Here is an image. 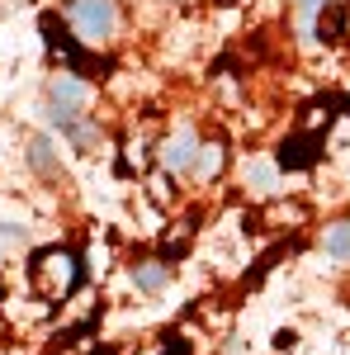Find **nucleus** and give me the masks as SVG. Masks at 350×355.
Returning <instances> with one entry per match:
<instances>
[{
    "label": "nucleus",
    "instance_id": "1",
    "mask_svg": "<svg viewBox=\"0 0 350 355\" xmlns=\"http://www.w3.org/2000/svg\"><path fill=\"white\" fill-rule=\"evenodd\" d=\"M67 15H71V28L81 33L85 43H105L119 28V5L114 0H71Z\"/></svg>",
    "mask_w": 350,
    "mask_h": 355
},
{
    "label": "nucleus",
    "instance_id": "10",
    "mask_svg": "<svg viewBox=\"0 0 350 355\" xmlns=\"http://www.w3.org/2000/svg\"><path fill=\"white\" fill-rule=\"evenodd\" d=\"M28 162H33V171H53V147H48V137H33V142H28Z\"/></svg>",
    "mask_w": 350,
    "mask_h": 355
},
{
    "label": "nucleus",
    "instance_id": "8",
    "mask_svg": "<svg viewBox=\"0 0 350 355\" xmlns=\"http://www.w3.org/2000/svg\"><path fill=\"white\" fill-rule=\"evenodd\" d=\"M326 256H336V261H350V223H336V227H326Z\"/></svg>",
    "mask_w": 350,
    "mask_h": 355
},
{
    "label": "nucleus",
    "instance_id": "13",
    "mask_svg": "<svg viewBox=\"0 0 350 355\" xmlns=\"http://www.w3.org/2000/svg\"><path fill=\"white\" fill-rule=\"evenodd\" d=\"M341 110H346V114H350V95H346V100H341Z\"/></svg>",
    "mask_w": 350,
    "mask_h": 355
},
{
    "label": "nucleus",
    "instance_id": "9",
    "mask_svg": "<svg viewBox=\"0 0 350 355\" xmlns=\"http://www.w3.org/2000/svg\"><path fill=\"white\" fill-rule=\"evenodd\" d=\"M274 171H279V166H261V162L246 166V185H256L261 194H270L274 190Z\"/></svg>",
    "mask_w": 350,
    "mask_h": 355
},
{
    "label": "nucleus",
    "instance_id": "5",
    "mask_svg": "<svg viewBox=\"0 0 350 355\" xmlns=\"http://www.w3.org/2000/svg\"><path fill=\"white\" fill-rule=\"evenodd\" d=\"M48 100H53V110H81L85 105V85L67 71V76H53L48 85Z\"/></svg>",
    "mask_w": 350,
    "mask_h": 355
},
{
    "label": "nucleus",
    "instance_id": "11",
    "mask_svg": "<svg viewBox=\"0 0 350 355\" xmlns=\"http://www.w3.org/2000/svg\"><path fill=\"white\" fill-rule=\"evenodd\" d=\"M194 346H189V336L185 331H166L161 336V355H189Z\"/></svg>",
    "mask_w": 350,
    "mask_h": 355
},
{
    "label": "nucleus",
    "instance_id": "6",
    "mask_svg": "<svg viewBox=\"0 0 350 355\" xmlns=\"http://www.w3.org/2000/svg\"><path fill=\"white\" fill-rule=\"evenodd\" d=\"M166 279H170V266H166V261H142V266L133 270V284H137V289H147V294L166 289Z\"/></svg>",
    "mask_w": 350,
    "mask_h": 355
},
{
    "label": "nucleus",
    "instance_id": "7",
    "mask_svg": "<svg viewBox=\"0 0 350 355\" xmlns=\"http://www.w3.org/2000/svg\"><path fill=\"white\" fill-rule=\"evenodd\" d=\"M222 162H227V147H222V142H199L194 166H199V175H204V180H213L218 171H222Z\"/></svg>",
    "mask_w": 350,
    "mask_h": 355
},
{
    "label": "nucleus",
    "instance_id": "12",
    "mask_svg": "<svg viewBox=\"0 0 350 355\" xmlns=\"http://www.w3.org/2000/svg\"><path fill=\"white\" fill-rule=\"evenodd\" d=\"M19 237H24V227H15V223H0V256H5L10 246L19 242Z\"/></svg>",
    "mask_w": 350,
    "mask_h": 355
},
{
    "label": "nucleus",
    "instance_id": "4",
    "mask_svg": "<svg viewBox=\"0 0 350 355\" xmlns=\"http://www.w3.org/2000/svg\"><path fill=\"white\" fill-rule=\"evenodd\" d=\"M346 24H350V5L346 0H326V10L317 15V38L322 43H346Z\"/></svg>",
    "mask_w": 350,
    "mask_h": 355
},
{
    "label": "nucleus",
    "instance_id": "14",
    "mask_svg": "<svg viewBox=\"0 0 350 355\" xmlns=\"http://www.w3.org/2000/svg\"><path fill=\"white\" fill-rule=\"evenodd\" d=\"M218 5H237V0H218Z\"/></svg>",
    "mask_w": 350,
    "mask_h": 355
},
{
    "label": "nucleus",
    "instance_id": "2",
    "mask_svg": "<svg viewBox=\"0 0 350 355\" xmlns=\"http://www.w3.org/2000/svg\"><path fill=\"white\" fill-rule=\"evenodd\" d=\"M326 152V137L317 128H298L279 142V152H274V166L279 171H308V166H317Z\"/></svg>",
    "mask_w": 350,
    "mask_h": 355
},
{
    "label": "nucleus",
    "instance_id": "3",
    "mask_svg": "<svg viewBox=\"0 0 350 355\" xmlns=\"http://www.w3.org/2000/svg\"><path fill=\"white\" fill-rule=\"evenodd\" d=\"M194 157H199V137H194V128H180V133L161 147V166L166 171H189Z\"/></svg>",
    "mask_w": 350,
    "mask_h": 355
}]
</instances>
